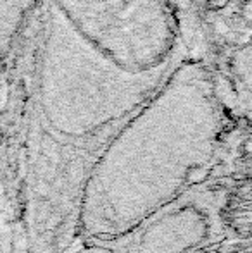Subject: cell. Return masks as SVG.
Listing matches in <instances>:
<instances>
[{"label":"cell","mask_w":252,"mask_h":253,"mask_svg":"<svg viewBox=\"0 0 252 253\" xmlns=\"http://www.w3.org/2000/svg\"><path fill=\"white\" fill-rule=\"evenodd\" d=\"M221 129L211 73L183 60L90 167L78 207L81 236L95 243L128 240L182 200L214 159Z\"/></svg>","instance_id":"6da1fadb"},{"label":"cell","mask_w":252,"mask_h":253,"mask_svg":"<svg viewBox=\"0 0 252 253\" xmlns=\"http://www.w3.org/2000/svg\"><path fill=\"white\" fill-rule=\"evenodd\" d=\"M37 62V102L47 126L66 140L114 133L130 121L183 62L151 73H130L85 42L44 0Z\"/></svg>","instance_id":"7a4b0ae2"},{"label":"cell","mask_w":252,"mask_h":253,"mask_svg":"<svg viewBox=\"0 0 252 253\" xmlns=\"http://www.w3.org/2000/svg\"><path fill=\"white\" fill-rule=\"evenodd\" d=\"M85 42L130 73L182 60L168 0H49Z\"/></svg>","instance_id":"3957f363"},{"label":"cell","mask_w":252,"mask_h":253,"mask_svg":"<svg viewBox=\"0 0 252 253\" xmlns=\"http://www.w3.org/2000/svg\"><path fill=\"white\" fill-rule=\"evenodd\" d=\"M219 233L209 198L187 193L128 238L126 253H204Z\"/></svg>","instance_id":"277c9868"},{"label":"cell","mask_w":252,"mask_h":253,"mask_svg":"<svg viewBox=\"0 0 252 253\" xmlns=\"http://www.w3.org/2000/svg\"><path fill=\"white\" fill-rule=\"evenodd\" d=\"M40 0H0V62L7 57Z\"/></svg>","instance_id":"5b68a950"},{"label":"cell","mask_w":252,"mask_h":253,"mask_svg":"<svg viewBox=\"0 0 252 253\" xmlns=\"http://www.w3.org/2000/svg\"><path fill=\"white\" fill-rule=\"evenodd\" d=\"M205 2H207L209 9H212V10H221V9H225V7L228 5L230 0H205Z\"/></svg>","instance_id":"8992f818"},{"label":"cell","mask_w":252,"mask_h":253,"mask_svg":"<svg viewBox=\"0 0 252 253\" xmlns=\"http://www.w3.org/2000/svg\"><path fill=\"white\" fill-rule=\"evenodd\" d=\"M242 14H244V17H246L247 23H252V2L244 5V12Z\"/></svg>","instance_id":"52a82bcc"},{"label":"cell","mask_w":252,"mask_h":253,"mask_svg":"<svg viewBox=\"0 0 252 253\" xmlns=\"http://www.w3.org/2000/svg\"><path fill=\"white\" fill-rule=\"evenodd\" d=\"M83 253H114L112 250H107V248H101V247H94L90 248V250L83 252Z\"/></svg>","instance_id":"ba28073f"},{"label":"cell","mask_w":252,"mask_h":253,"mask_svg":"<svg viewBox=\"0 0 252 253\" xmlns=\"http://www.w3.org/2000/svg\"><path fill=\"white\" fill-rule=\"evenodd\" d=\"M242 3H249V2H252V0H240Z\"/></svg>","instance_id":"9c48e42d"}]
</instances>
